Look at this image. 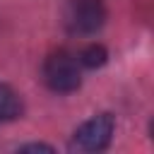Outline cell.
<instances>
[{
  "label": "cell",
  "mask_w": 154,
  "mask_h": 154,
  "mask_svg": "<svg viewBox=\"0 0 154 154\" xmlns=\"http://www.w3.org/2000/svg\"><path fill=\"white\" fill-rule=\"evenodd\" d=\"M43 82L48 84V89L67 94L75 91L82 82L79 77V63L75 55H70L67 51H58L51 53L43 63Z\"/></svg>",
  "instance_id": "cell-2"
},
{
  "label": "cell",
  "mask_w": 154,
  "mask_h": 154,
  "mask_svg": "<svg viewBox=\"0 0 154 154\" xmlns=\"http://www.w3.org/2000/svg\"><path fill=\"white\" fill-rule=\"evenodd\" d=\"M22 113V101L14 94V89H10L7 84H0V123L14 120Z\"/></svg>",
  "instance_id": "cell-4"
},
{
  "label": "cell",
  "mask_w": 154,
  "mask_h": 154,
  "mask_svg": "<svg viewBox=\"0 0 154 154\" xmlns=\"http://www.w3.org/2000/svg\"><path fill=\"white\" fill-rule=\"evenodd\" d=\"M22 152H53V147H48V144H26V147H22Z\"/></svg>",
  "instance_id": "cell-6"
},
{
  "label": "cell",
  "mask_w": 154,
  "mask_h": 154,
  "mask_svg": "<svg viewBox=\"0 0 154 154\" xmlns=\"http://www.w3.org/2000/svg\"><path fill=\"white\" fill-rule=\"evenodd\" d=\"M113 130H116L113 116H108V113L94 116L91 120L82 123L77 128V132L72 135V149H77V152H101V149L108 147Z\"/></svg>",
  "instance_id": "cell-3"
},
{
  "label": "cell",
  "mask_w": 154,
  "mask_h": 154,
  "mask_svg": "<svg viewBox=\"0 0 154 154\" xmlns=\"http://www.w3.org/2000/svg\"><path fill=\"white\" fill-rule=\"evenodd\" d=\"M63 22L70 34H94L106 22V7L101 0H67L63 7Z\"/></svg>",
  "instance_id": "cell-1"
},
{
  "label": "cell",
  "mask_w": 154,
  "mask_h": 154,
  "mask_svg": "<svg viewBox=\"0 0 154 154\" xmlns=\"http://www.w3.org/2000/svg\"><path fill=\"white\" fill-rule=\"evenodd\" d=\"M106 58H108L106 48H103V46H99V43H91V46H87V48H82V51H79L77 63H79V65H84V67H101V65L106 63Z\"/></svg>",
  "instance_id": "cell-5"
}]
</instances>
